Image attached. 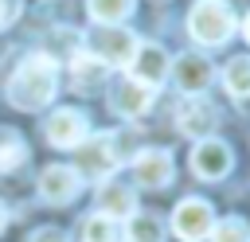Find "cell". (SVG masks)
<instances>
[{
	"instance_id": "1",
	"label": "cell",
	"mask_w": 250,
	"mask_h": 242,
	"mask_svg": "<svg viewBox=\"0 0 250 242\" xmlns=\"http://www.w3.org/2000/svg\"><path fill=\"white\" fill-rule=\"evenodd\" d=\"M55 90H59V62H55L51 55H43V51L27 55V59L12 70L8 86H4L8 101H12L16 109H23V113H35V109L51 105Z\"/></svg>"
},
{
	"instance_id": "2",
	"label": "cell",
	"mask_w": 250,
	"mask_h": 242,
	"mask_svg": "<svg viewBox=\"0 0 250 242\" xmlns=\"http://www.w3.org/2000/svg\"><path fill=\"white\" fill-rule=\"evenodd\" d=\"M234 27H238V20L227 0H195L188 12V31L203 47H223L234 35Z\"/></svg>"
},
{
	"instance_id": "3",
	"label": "cell",
	"mask_w": 250,
	"mask_h": 242,
	"mask_svg": "<svg viewBox=\"0 0 250 242\" xmlns=\"http://www.w3.org/2000/svg\"><path fill=\"white\" fill-rule=\"evenodd\" d=\"M137 43H141V39H137L133 31L117 27V23H94V31L86 35V51H90L94 59H102L109 70H113V66H129Z\"/></svg>"
},
{
	"instance_id": "4",
	"label": "cell",
	"mask_w": 250,
	"mask_h": 242,
	"mask_svg": "<svg viewBox=\"0 0 250 242\" xmlns=\"http://www.w3.org/2000/svg\"><path fill=\"white\" fill-rule=\"evenodd\" d=\"M215 226V211L207 199H180L172 211V234L184 242H203Z\"/></svg>"
},
{
	"instance_id": "5",
	"label": "cell",
	"mask_w": 250,
	"mask_h": 242,
	"mask_svg": "<svg viewBox=\"0 0 250 242\" xmlns=\"http://www.w3.org/2000/svg\"><path fill=\"white\" fill-rule=\"evenodd\" d=\"M43 137H47V144H55V148H78V144L90 137V121H86L82 109L62 105V109H55V113L47 117Z\"/></svg>"
},
{
	"instance_id": "6",
	"label": "cell",
	"mask_w": 250,
	"mask_h": 242,
	"mask_svg": "<svg viewBox=\"0 0 250 242\" xmlns=\"http://www.w3.org/2000/svg\"><path fill=\"white\" fill-rule=\"evenodd\" d=\"M78 148H82V168H78V176H90V180H109V176L117 172V164H121L117 137H109V133H98L94 141L86 137Z\"/></svg>"
},
{
	"instance_id": "7",
	"label": "cell",
	"mask_w": 250,
	"mask_h": 242,
	"mask_svg": "<svg viewBox=\"0 0 250 242\" xmlns=\"http://www.w3.org/2000/svg\"><path fill=\"white\" fill-rule=\"evenodd\" d=\"M172 176H176V160H172L168 148H141L133 156V180H137V187L160 191V187L172 183Z\"/></svg>"
},
{
	"instance_id": "8",
	"label": "cell",
	"mask_w": 250,
	"mask_h": 242,
	"mask_svg": "<svg viewBox=\"0 0 250 242\" xmlns=\"http://www.w3.org/2000/svg\"><path fill=\"white\" fill-rule=\"evenodd\" d=\"M215 125H219V109H215V101H207L203 94H191V98H184V101L176 105V129H180L184 137L203 141V137H211Z\"/></svg>"
},
{
	"instance_id": "9",
	"label": "cell",
	"mask_w": 250,
	"mask_h": 242,
	"mask_svg": "<svg viewBox=\"0 0 250 242\" xmlns=\"http://www.w3.org/2000/svg\"><path fill=\"white\" fill-rule=\"evenodd\" d=\"M230 168H234V152H230L227 141H219V137L195 141V148H191V172L199 180H223Z\"/></svg>"
},
{
	"instance_id": "10",
	"label": "cell",
	"mask_w": 250,
	"mask_h": 242,
	"mask_svg": "<svg viewBox=\"0 0 250 242\" xmlns=\"http://www.w3.org/2000/svg\"><path fill=\"white\" fill-rule=\"evenodd\" d=\"M78 191H82L78 168H70V164H47L39 172V195H43V203L62 207V203H74Z\"/></svg>"
},
{
	"instance_id": "11",
	"label": "cell",
	"mask_w": 250,
	"mask_h": 242,
	"mask_svg": "<svg viewBox=\"0 0 250 242\" xmlns=\"http://www.w3.org/2000/svg\"><path fill=\"white\" fill-rule=\"evenodd\" d=\"M168 66H172V59H168V51L160 43H137V51L129 59V78L148 86V90H156L168 78Z\"/></svg>"
},
{
	"instance_id": "12",
	"label": "cell",
	"mask_w": 250,
	"mask_h": 242,
	"mask_svg": "<svg viewBox=\"0 0 250 242\" xmlns=\"http://www.w3.org/2000/svg\"><path fill=\"white\" fill-rule=\"evenodd\" d=\"M168 74H172V82L180 86V94H203L207 86H211V78H215V66H211V59L207 55H180L172 66H168Z\"/></svg>"
},
{
	"instance_id": "13",
	"label": "cell",
	"mask_w": 250,
	"mask_h": 242,
	"mask_svg": "<svg viewBox=\"0 0 250 242\" xmlns=\"http://www.w3.org/2000/svg\"><path fill=\"white\" fill-rule=\"evenodd\" d=\"M152 94H156V90H148V86H141V82H133V78H121V82L113 86V94H109V109H113L117 117L133 121V117L148 113Z\"/></svg>"
},
{
	"instance_id": "14",
	"label": "cell",
	"mask_w": 250,
	"mask_h": 242,
	"mask_svg": "<svg viewBox=\"0 0 250 242\" xmlns=\"http://www.w3.org/2000/svg\"><path fill=\"white\" fill-rule=\"evenodd\" d=\"M137 211V191L117 183V180H102L98 183V215H109V219H129Z\"/></svg>"
},
{
	"instance_id": "15",
	"label": "cell",
	"mask_w": 250,
	"mask_h": 242,
	"mask_svg": "<svg viewBox=\"0 0 250 242\" xmlns=\"http://www.w3.org/2000/svg\"><path fill=\"white\" fill-rule=\"evenodd\" d=\"M70 78H74L78 90H90V86H102V82L109 78V66H105L102 59H94L90 51H78V55L70 59Z\"/></svg>"
},
{
	"instance_id": "16",
	"label": "cell",
	"mask_w": 250,
	"mask_h": 242,
	"mask_svg": "<svg viewBox=\"0 0 250 242\" xmlns=\"http://www.w3.org/2000/svg\"><path fill=\"white\" fill-rule=\"evenodd\" d=\"M23 160H27V141H23V133L0 125V176L16 172Z\"/></svg>"
},
{
	"instance_id": "17",
	"label": "cell",
	"mask_w": 250,
	"mask_h": 242,
	"mask_svg": "<svg viewBox=\"0 0 250 242\" xmlns=\"http://www.w3.org/2000/svg\"><path fill=\"white\" fill-rule=\"evenodd\" d=\"M129 242H164V222L156 215H145V211H133L125 219V230H121Z\"/></svg>"
},
{
	"instance_id": "18",
	"label": "cell",
	"mask_w": 250,
	"mask_h": 242,
	"mask_svg": "<svg viewBox=\"0 0 250 242\" xmlns=\"http://www.w3.org/2000/svg\"><path fill=\"white\" fill-rule=\"evenodd\" d=\"M133 8L137 0H86V12L94 23H117V27L133 16Z\"/></svg>"
},
{
	"instance_id": "19",
	"label": "cell",
	"mask_w": 250,
	"mask_h": 242,
	"mask_svg": "<svg viewBox=\"0 0 250 242\" xmlns=\"http://www.w3.org/2000/svg\"><path fill=\"white\" fill-rule=\"evenodd\" d=\"M223 86L234 98H250V55H238L223 66Z\"/></svg>"
},
{
	"instance_id": "20",
	"label": "cell",
	"mask_w": 250,
	"mask_h": 242,
	"mask_svg": "<svg viewBox=\"0 0 250 242\" xmlns=\"http://www.w3.org/2000/svg\"><path fill=\"white\" fill-rule=\"evenodd\" d=\"M121 222L109 215H90L82 222V242H121Z\"/></svg>"
},
{
	"instance_id": "21",
	"label": "cell",
	"mask_w": 250,
	"mask_h": 242,
	"mask_svg": "<svg viewBox=\"0 0 250 242\" xmlns=\"http://www.w3.org/2000/svg\"><path fill=\"white\" fill-rule=\"evenodd\" d=\"M207 238H211V242H250V222L238 219V215H227V219H219V222L211 226Z\"/></svg>"
},
{
	"instance_id": "22",
	"label": "cell",
	"mask_w": 250,
	"mask_h": 242,
	"mask_svg": "<svg viewBox=\"0 0 250 242\" xmlns=\"http://www.w3.org/2000/svg\"><path fill=\"white\" fill-rule=\"evenodd\" d=\"M27 242H70V238H66L62 226H39V230H31Z\"/></svg>"
},
{
	"instance_id": "23",
	"label": "cell",
	"mask_w": 250,
	"mask_h": 242,
	"mask_svg": "<svg viewBox=\"0 0 250 242\" xmlns=\"http://www.w3.org/2000/svg\"><path fill=\"white\" fill-rule=\"evenodd\" d=\"M20 12V0H0V27H8Z\"/></svg>"
},
{
	"instance_id": "24",
	"label": "cell",
	"mask_w": 250,
	"mask_h": 242,
	"mask_svg": "<svg viewBox=\"0 0 250 242\" xmlns=\"http://www.w3.org/2000/svg\"><path fill=\"white\" fill-rule=\"evenodd\" d=\"M4 226H8V207L0 203V230H4Z\"/></svg>"
},
{
	"instance_id": "25",
	"label": "cell",
	"mask_w": 250,
	"mask_h": 242,
	"mask_svg": "<svg viewBox=\"0 0 250 242\" xmlns=\"http://www.w3.org/2000/svg\"><path fill=\"white\" fill-rule=\"evenodd\" d=\"M242 31H246V43H250V16H246V23H242Z\"/></svg>"
}]
</instances>
